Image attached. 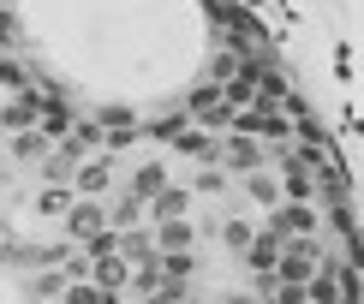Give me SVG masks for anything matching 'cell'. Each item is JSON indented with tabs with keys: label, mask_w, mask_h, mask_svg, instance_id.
<instances>
[{
	"label": "cell",
	"mask_w": 364,
	"mask_h": 304,
	"mask_svg": "<svg viewBox=\"0 0 364 304\" xmlns=\"http://www.w3.org/2000/svg\"><path fill=\"white\" fill-rule=\"evenodd\" d=\"M275 263H281V245L263 233V227H257V239L245 245V268H257V275H275Z\"/></svg>",
	"instance_id": "cell-16"
},
{
	"label": "cell",
	"mask_w": 364,
	"mask_h": 304,
	"mask_svg": "<svg viewBox=\"0 0 364 304\" xmlns=\"http://www.w3.org/2000/svg\"><path fill=\"white\" fill-rule=\"evenodd\" d=\"M0 263H18V239H12V221H0Z\"/></svg>",
	"instance_id": "cell-29"
},
{
	"label": "cell",
	"mask_w": 364,
	"mask_h": 304,
	"mask_svg": "<svg viewBox=\"0 0 364 304\" xmlns=\"http://www.w3.org/2000/svg\"><path fill=\"white\" fill-rule=\"evenodd\" d=\"M114 185V156H90L72 167V197H102Z\"/></svg>",
	"instance_id": "cell-7"
},
{
	"label": "cell",
	"mask_w": 364,
	"mask_h": 304,
	"mask_svg": "<svg viewBox=\"0 0 364 304\" xmlns=\"http://www.w3.org/2000/svg\"><path fill=\"white\" fill-rule=\"evenodd\" d=\"M161 185H173V179H168V167H161V161H144L138 173H132V185H126V197H138V203H149V197H156Z\"/></svg>",
	"instance_id": "cell-15"
},
{
	"label": "cell",
	"mask_w": 364,
	"mask_h": 304,
	"mask_svg": "<svg viewBox=\"0 0 364 304\" xmlns=\"http://www.w3.org/2000/svg\"><path fill=\"white\" fill-rule=\"evenodd\" d=\"M119 263H126V268L156 263V239H149V227H126V233H119Z\"/></svg>",
	"instance_id": "cell-13"
},
{
	"label": "cell",
	"mask_w": 364,
	"mask_h": 304,
	"mask_svg": "<svg viewBox=\"0 0 364 304\" xmlns=\"http://www.w3.org/2000/svg\"><path fill=\"white\" fill-rule=\"evenodd\" d=\"M245 191H251V203H263V209H275V203H281V185L263 173V167H257V173H245Z\"/></svg>",
	"instance_id": "cell-21"
},
{
	"label": "cell",
	"mask_w": 364,
	"mask_h": 304,
	"mask_svg": "<svg viewBox=\"0 0 364 304\" xmlns=\"http://www.w3.org/2000/svg\"><path fill=\"white\" fill-rule=\"evenodd\" d=\"M269 161V149L257 138H239V131H221L215 143V167H227V173H257V167Z\"/></svg>",
	"instance_id": "cell-5"
},
{
	"label": "cell",
	"mask_w": 364,
	"mask_h": 304,
	"mask_svg": "<svg viewBox=\"0 0 364 304\" xmlns=\"http://www.w3.org/2000/svg\"><path fill=\"white\" fill-rule=\"evenodd\" d=\"M60 304H119V298H114V293H102V286H90V281H66Z\"/></svg>",
	"instance_id": "cell-19"
},
{
	"label": "cell",
	"mask_w": 364,
	"mask_h": 304,
	"mask_svg": "<svg viewBox=\"0 0 364 304\" xmlns=\"http://www.w3.org/2000/svg\"><path fill=\"white\" fill-rule=\"evenodd\" d=\"M239 66H245V54H233V48H227V54H215V60H209V84L239 78Z\"/></svg>",
	"instance_id": "cell-23"
},
{
	"label": "cell",
	"mask_w": 364,
	"mask_h": 304,
	"mask_svg": "<svg viewBox=\"0 0 364 304\" xmlns=\"http://www.w3.org/2000/svg\"><path fill=\"white\" fill-rule=\"evenodd\" d=\"M0 89H12V96H18V89H30V78H24V66L12 54H0Z\"/></svg>",
	"instance_id": "cell-24"
},
{
	"label": "cell",
	"mask_w": 364,
	"mask_h": 304,
	"mask_svg": "<svg viewBox=\"0 0 364 304\" xmlns=\"http://www.w3.org/2000/svg\"><path fill=\"white\" fill-rule=\"evenodd\" d=\"M149 304H186V293H168V286H161V293L149 298Z\"/></svg>",
	"instance_id": "cell-30"
},
{
	"label": "cell",
	"mask_w": 364,
	"mask_h": 304,
	"mask_svg": "<svg viewBox=\"0 0 364 304\" xmlns=\"http://www.w3.org/2000/svg\"><path fill=\"white\" fill-rule=\"evenodd\" d=\"M42 102H48V89H18V96L0 108V131H30L42 114Z\"/></svg>",
	"instance_id": "cell-8"
},
{
	"label": "cell",
	"mask_w": 364,
	"mask_h": 304,
	"mask_svg": "<svg viewBox=\"0 0 364 304\" xmlns=\"http://www.w3.org/2000/svg\"><path fill=\"white\" fill-rule=\"evenodd\" d=\"M30 293H36V298H60V293H66V275H60V268H42V275L30 281Z\"/></svg>",
	"instance_id": "cell-26"
},
{
	"label": "cell",
	"mask_w": 364,
	"mask_h": 304,
	"mask_svg": "<svg viewBox=\"0 0 364 304\" xmlns=\"http://www.w3.org/2000/svg\"><path fill=\"white\" fill-rule=\"evenodd\" d=\"M227 131H239V138H257V143H281L287 131H293V119H287V108H245V114H233V126Z\"/></svg>",
	"instance_id": "cell-4"
},
{
	"label": "cell",
	"mask_w": 364,
	"mask_h": 304,
	"mask_svg": "<svg viewBox=\"0 0 364 304\" xmlns=\"http://www.w3.org/2000/svg\"><path fill=\"white\" fill-rule=\"evenodd\" d=\"M275 185L287 191V203H316V191H323V179H316L311 167H305V161L293 156V149H281V179H275Z\"/></svg>",
	"instance_id": "cell-6"
},
{
	"label": "cell",
	"mask_w": 364,
	"mask_h": 304,
	"mask_svg": "<svg viewBox=\"0 0 364 304\" xmlns=\"http://www.w3.org/2000/svg\"><path fill=\"white\" fill-rule=\"evenodd\" d=\"M108 227H114V233H126V227H144V203H138V197H119V203L108 209Z\"/></svg>",
	"instance_id": "cell-22"
},
{
	"label": "cell",
	"mask_w": 364,
	"mask_h": 304,
	"mask_svg": "<svg viewBox=\"0 0 364 304\" xmlns=\"http://www.w3.org/2000/svg\"><path fill=\"white\" fill-rule=\"evenodd\" d=\"M126 286H132V293H144V298H156V293H161V275H156V263L132 268V281H126Z\"/></svg>",
	"instance_id": "cell-25"
},
{
	"label": "cell",
	"mask_w": 364,
	"mask_h": 304,
	"mask_svg": "<svg viewBox=\"0 0 364 304\" xmlns=\"http://www.w3.org/2000/svg\"><path fill=\"white\" fill-rule=\"evenodd\" d=\"M173 149H179V156H197V161H215V143H209L197 126H186V131H179V138H173Z\"/></svg>",
	"instance_id": "cell-20"
},
{
	"label": "cell",
	"mask_w": 364,
	"mask_h": 304,
	"mask_svg": "<svg viewBox=\"0 0 364 304\" xmlns=\"http://www.w3.org/2000/svg\"><path fill=\"white\" fill-rule=\"evenodd\" d=\"M72 203H78V197H72V185H42V191H36V215H42V221H60Z\"/></svg>",
	"instance_id": "cell-17"
},
{
	"label": "cell",
	"mask_w": 364,
	"mask_h": 304,
	"mask_svg": "<svg viewBox=\"0 0 364 304\" xmlns=\"http://www.w3.org/2000/svg\"><path fill=\"white\" fill-rule=\"evenodd\" d=\"M48 138H42V131L36 126H30V131H12V161H18V167H42V161H48Z\"/></svg>",
	"instance_id": "cell-14"
},
{
	"label": "cell",
	"mask_w": 364,
	"mask_h": 304,
	"mask_svg": "<svg viewBox=\"0 0 364 304\" xmlns=\"http://www.w3.org/2000/svg\"><path fill=\"white\" fill-rule=\"evenodd\" d=\"M72 126H78V114H72V108H66L60 96H48V102H42V114H36V131H42L48 143H60V138H66Z\"/></svg>",
	"instance_id": "cell-11"
},
{
	"label": "cell",
	"mask_w": 364,
	"mask_h": 304,
	"mask_svg": "<svg viewBox=\"0 0 364 304\" xmlns=\"http://www.w3.org/2000/svg\"><path fill=\"white\" fill-rule=\"evenodd\" d=\"M323 263H328V251H323V239H316V233H311V239H287V245H281V263H275V281H281V286H305Z\"/></svg>",
	"instance_id": "cell-1"
},
{
	"label": "cell",
	"mask_w": 364,
	"mask_h": 304,
	"mask_svg": "<svg viewBox=\"0 0 364 304\" xmlns=\"http://www.w3.org/2000/svg\"><path fill=\"white\" fill-rule=\"evenodd\" d=\"M149 239H156V256L161 251H191L197 245V221H156Z\"/></svg>",
	"instance_id": "cell-12"
},
{
	"label": "cell",
	"mask_w": 364,
	"mask_h": 304,
	"mask_svg": "<svg viewBox=\"0 0 364 304\" xmlns=\"http://www.w3.org/2000/svg\"><path fill=\"white\" fill-rule=\"evenodd\" d=\"M263 304H305V286H269V293H263Z\"/></svg>",
	"instance_id": "cell-28"
},
{
	"label": "cell",
	"mask_w": 364,
	"mask_h": 304,
	"mask_svg": "<svg viewBox=\"0 0 364 304\" xmlns=\"http://www.w3.org/2000/svg\"><path fill=\"white\" fill-rule=\"evenodd\" d=\"M0 138H6V131H0Z\"/></svg>",
	"instance_id": "cell-32"
},
{
	"label": "cell",
	"mask_w": 364,
	"mask_h": 304,
	"mask_svg": "<svg viewBox=\"0 0 364 304\" xmlns=\"http://www.w3.org/2000/svg\"><path fill=\"white\" fill-rule=\"evenodd\" d=\"M102 227H108V203H102V197H78V203L60 215V233H66L72 251H78L90 233H102Z\"/></svg>",
	"instance_id": "cell-3"
},
{
	"label": "cell",
	"mask_w": 364,
	"mask_h": 304,
	"mask_svg": "<svg viewBox=\"0 0 364 304\" xmlns=\"http://www.w3.org/2000/svg\"><path fill=\"white\" fill-rule=\"evenodd\" d=\"M316 227H323V215H316V203H275L263 221V233L275 239V245H287V239H311Z\"/></svg>",
	"instance_id": "cell-2"
},
{
	"label": "cell",
	"mask_w": 364,
	"mask_h": 304,
	"mask_svg": "<svg viewBox=\"0 0 364 304\" xmlns=\"http://www.w3.org/2000/svg\"><path fill=\"white\" fill-rule=\"evenodd\" d=\"M84 281H90V286H102V293H114V298H126V281H132V268L119 263V256H96V263L84 268Z\"/></svg>",
	"instance_id": "cell-10"
},
{
	"label": "cell",
	"mask_w": 364,
	"mask_h": 304,
	"mask_svg": "<svg viewBox=\"0 0 364 304\" xmlns=\"http://www.w3.org/2000/svg\"><path fill=\"white\" fill-rule=\"evenodd\" d=\"M144 215H156V221H191V191L186 185H161L144 203Z\"/></svg>",
	"instance_id": "cell-9"
},
{
	"label": "cell",
	"mask_w": 364,
	"mask_h": 304,
	"mask_svg": "<svg viewBox=\"0 0 364 304\" xmlns=\"http://www.w3.org/2000/svg\"><path fill=\"white\" fill-rule=\"evenodd\" d=\"M221 304H257V298H251V293H227Z\"/></svg>",
	"instance_id": "cell-31"
},
{
	"label": "cell",
	"mask_w": 364,
	"mask_h": 304,
	"mask_svg": "<svg viewBox=\"0 0 364 304\" xmlns=\"http://www.w3.org/2000/svg\"><path fill=\"white\" fill-rule=\"evenodd\" d=\"M197 191H203V197H221V191H227V173H221L215 161H209L203 173H197Z\"/></svg>",
	"instance_id": "cell-27"
},
{
	"label": "cell",
	"mask_w": 364,
	"mask_h": 304,
	"mask_svg": "<svg viewBox=\"0 0 364 304\" xmlns=\"http://www.w3.org/2000/svg\"><path fill=\"white\" fill-rule=\"evenodd\" d=\"M251 239H257V227H251V221H233V215L221 221V251L245 256V245H251Z\"/></svg>",
	"instance_id": "cell-18"
}]
</instances>
